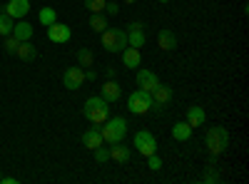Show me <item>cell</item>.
I'll use <instances>...</instances> for the list:
<instances>
[{"instance_id":"cell-18","label":"cell","mask_w":249,"mask_h":184,"mask_svg":"<svg viewBox=\"0 0 249 184\" xmlns=\"http://www.w3.org/2000/svg\"><path fill=\"white\" fill-rule=\"evenodd\" d=\"M140 63H142V55H140V50L137 48H124L122 50V65L124 67H130V70H135V67H140Z\"/></svg>"},{"instance_id":"cell-21","label":"cell","mask_w":249,"mask_h":184,"mask_svg":"<svg viewBox=\"0 0 249 184\" xmlns=\"http://www.w3.org/2000/svg\"><path fill=\"white\" fill-rule=\"evenodd\" d=\"M202 182H204V184H214V182H219L217 157H212V159H210V165H207V169H204V174H202Z\"/></svg>"},{"instance_id":"cell-3","label":"cell","mask_w":249,"mask_h":184,"mask_svg":"<svg viewBox=\"0 0 249 184\" xmlns=\"http://www.w3.org/2000/svg\"><path fill=\"white\" fill-rule=\"evenodd\" d=\"M204 142H207V150H210L212 157H219L222 152H227L230 147V132L224 127H210L204 134Z\"/></svg>"},{"instance_id":"cell-33","label":"cell","mask_w":249,"mask_h":184,"mask_svg":"<svg viewBox=\"0 0 249 184\" xmlns=\"http://www.w3.org/2000/svg\"><path fill=\"white\" fill-rule=\"evenodd\" d=\"M0 184H18L15 177H0Z\"/></svg>"},{"instance_id":"cell-30","label":"cell","mask_w":249,"mask_h":184,"mask_svg":"<svg viewBox=\"0 0 249 184\" xmlns=\"http://www.w3.org/2000/svg\"><path fill=\"white\" fill-rule=\"evenodd\" d=\"M147 167H150V169H152V172H157V169H162V159H160V157H157V152H155V154H150V157H147Z\"/></svg>"},{"instance_id":"cell-25","label":"cell","mask_w":249,"mask_h":184,"mask_svg":"<svg viewBox=\"0 0 249 184\" xmlns=\"http://www.w3.org/2000/svg\"><path fill=\"white\" fill-rule=\"evenodd\" d=\"M37 20H40V25H53V23H57V15H55V8H40V13H37Z\"/></svg>"},{"instance_id":"cell-22","label":"cell","mask_w":249,"mask_h":184,"mask_svg":"<svg viewBox=\"0 0 249 184\" xmlns=\"http://www.w3.org/2000/svg\"><path fill=\"white\" fill-rule=\"evenodd\" d=\"M172 137L177 139V142H187L192 137V127L187 125V122H177V125L172 127Z\"/></svg>"},{"instance_id":"cell-6","label":"cell","mask_w":249,"mask_h":184,"mask_svg":"<svg viewBox=\"0 0 249 184\" xmlns=\"http://www.w3.org/2000/svg\"><path fill=\"white\" fill-rule=\"evenodd\" d=\"M135 150H137L140 154H144V157L155 154V152H157V139H155V134L147 132V130L135 132Z\"/></svg>"},{"instance_id":"cell-14","label":"cell","mask_w":249,"mask_h":184,"mask_svg":"<svg viewBox=\"0 0 249 184\" xmlns=\"http://www.w3.org/2000/svg\"><path fill=\"white\" fill-rule=\"evenodd\" d=\"M130 157H132V150L127 145H122V142H115L112 150H110V159H115L117 165H127Z\"/></svg>"},{"instance_id":"cell-17","label":"cell","mask_w":249,"mask_h":184,"mask_svg":"<svg viewBox=\"0 0 249 184\" xmlns=\"http://www.w3.org/2000/svg\"><path fill=\"white\" fill-rule=\"evenodd\" d=\"M82 145H85L88 150H95L100 145H105V139H102V134H100L97 127H90V130L82 132Z\"/></svg>"},{"instance_id":"cell-29","label":"cell","mask_w":249,"mask_h":184,"mask_svg":"<svg viewBox=\"0 0 249 184\" xmlns=\"http://www.w3.org/2000/svg\"><path fill=\"white\" fill-rule=\"evenodd\" d=\"M105 3H107V0H85V8L90 13H102V10H105Z\"/></svg>"},{"instance_id":"cell-27","label":"cell","mask_w":249,"mask_h":184,"mask_svg":"<svg viewBox=\"0 0 249 184\" xmlns=\"http://www.w3.org/2000/svg\"><path fill=\"white\" fill-rule=\"evenodd\" d=\"M18 45H20V40H18L15 35H5V43H3V48H5V52H8V55H15Z\"/></svg>"},{"instance_id":"cell-8","label":"cell","mask_w":249,"mask_h":184,"mask_svg":"<svg viewBox=\"0 0 249 184\" xmlns=\"http://www.w3.org/2000/svg\"><path fill=\"white\" fill-rule=\"evenodd\" d=\"M82 83H85V70L82 67H68L62 72V85L68 90H80Z\"/></svg>"},{"instance_id":"cell-36","label":"cell","mask_w":249,"mask_h":184,"mask_svg":"<svg viewBox=\"0 0 249 184\" xmlns=\"http://www.w3.org/2000/svg\"><path fill=\"white\" fill-rule=\"evenodd\" d=\"M160 3H170V0H160Z\"/></svg>"},{"instance_id":"cell-20","label":"cell","mask_w":249,"mask_h":184,"mask_svg":"<svg viewBox=\"0 0 249 184\" xmlns=\"http://www.w3.org/2000/svg\"><path fill=\"white\" fill-rule=\"evenodd\" d=\"M13 35L20 40V43H25V40H30V37H33V25H30V23H25V20H20V23H15V25H13Z\"/></svg>"},{"instance_id":"cell-13","label":"cell","mask_w":249,"mask_h":184,"mask_svg":"<svg viewBox=\"0 0 249 184\" xmlns=\"http://www.w3.org/2000/svg\"><path fill=\"white\" fill-rule=\"evenodd\" d=\"M100 97L107 100V102H117L122 97V87L117 85V80H107V83L100 87Z\"/></svg>"},{"instance_id":"cell-28","label":"cell","mask_w":249,"mask_h":184,"mask_svg":"<svg viewBox=\"0 0 249 184\" xmlns=\"http://www.w3.org/2000/svg\"><path fill=\"white\" fill-rule=\"evenodd\" d=\"M92 152H95V162H100V165L110 162V150H107V147H102V145H100V147H95Z\"/></svg>"},{"instance_id":"cell-24","label":"cell","mask_w":249,"mask_h":184,"mask_svg":"<svg viewBox=\"0 0 249 184\" xmlns=\"http://www.w3.org/2000/svg\"><path fill=\"white\" fill-rule=\"evenodd\" d=\"M77 63H80V67H92V65H95L92 50H90V48H80V50H77Z\"/></svg>"},{"instance_id":"cell-26","label":"cell","mask_w":249,"mask_h":184,"mask_svg":"<svg viewBox=\"0 0 249 184\" xmlns=\"http://www.w3.org/2000/svg\"><path fill=\"white\" fill-rule=\"evenodd\" d=\"M90 28H92L95 33H102V30L107 28V17L102 15V13H92V15H90Z\"/></svg>"},{"instance_id":"cell-10","label":"cell","mask_w":249,"mask_h":184,"mask_svg":"<svg viewBox=\"0 0 249 184\" xmlns=\"http://www.w3.org/2000/svg\"><path fill=\"white\" fill-rule=\"evenodd\" d=\"M70 37H72V33H70V28L65 23L48 25V40L50 43H70Z\"/></svg>"},{"instance_id":"cell-11","label":"cell","mask_w":249,"mask_h":184,"mask_svg":"<svg viewBox=\"0 0 249 184\" xmlns=\"http://www.w3.org/2000/svg\"><path fill=\"white\" fill-rule=\"evenodd\" d=\"M144 40H147V35H144V25L142 23H130V30H127V45L130 48H142Z\"/></svg>"},{"instance_id":"cell-32","label":"cell","mask_w":249,"mask_h":184,"mask_svg":"<svg viewBox=\"0 0 249 184\" xmlns=\"http://www.w3.org/2000/svg\"><path fill=\"white\" fill-rule=\"evenodd\" d=\"M85 70V80H90V83H95V77H97V72L92 70V67H82Z\"/></svg>"},{"instance_id":"cell-12","label":"cell","mask_w":249,"mask_h":184,"mask_svg":"<svg viewBox=\"0 0 249 184\" xmlns=\"http://www.w3.org/2000/svg\"><path fill=\"white\" fill-rule=\"evenodd\" d=\"M157 85H160V77H157L152 70H137V87H140V90L152 92Z\"/></svg>"},{"instance_id":"cell-2","label":"cell","mask_w":249,"mask_h":184,"mask_svg":"<svg viewBox=\"0 0 249 184\" xmlns=\"http://www.w3.org/2000/svg\"><path fill=\"white\" fill-rule=\"evenodd\" d=\"M100 134L107 145H115V142H122L124 134H127V119L124 117H107L100 127Z\"/></svg>"},{"instance_id":"cell-4","label":"cell","mask_w":249,"mask_h":184,"mask_svg":"<svg viewBox=\"0 0 249 184\" xmlns=\"http://www.w3.org/2000/svg\"><path fill=\"white\" fill-rule=\"evenodd\" d=\"M100 43L107 52H122L124 48H127V33L120 30V28H105Z\"/></svg>"},{"instance_id":"cell-19","label":"cell","mask_w":249,"mask_h":184,"mask_svg":"<svg viewBox=\"0 0 249 184\" xmlns=\"http://www.w3.org/2000/svg\"><path fill=\"white\" fill-rule=\"evenodd\" d=\"M15 55L23 60V63H33V60L37 57V50H35V45L30 43V40H25V43H20V45H18Z\"/></svg>"},{"instance_id":"cell-31","label":"cell","mask_w":249,"mask_h":184,"mask_svg":"<svg viewBox=\"0 0 249 184\" xmlns=\"http://www.w3.org/2000/svg\"><path fill=\"white\" fill-rule=\"evenodd\" d=\"M105 13H107V15H112V17H115V15H117V13H120V5H117V3H115V0H112V3H110V0H107V3H105Z\"/></svg>"},{"instance_id":"cell-16","label":"cell","mask_w":249,"mask_h":184,"mask_svg":"<svg viewBox=\"0 0 249 184\" xmlns=\"http://www.w3.org/2000/svg\"><path fill=\"white\" fill-rule=\"evenodd\" d=\"M187 125L190 127H202L204 122H207V112H204V107H199V105H195V107H190L187 110Z\"/></svg>"},{"instance_id":"cell-34","label":"cell","mask_w":249,"mask_h":184,"mask_svg":"<svg viewBox=\"0 0 249 184\" xmlns=\"http://www.w3.org/2000/svg\"><path fill=\"white\" fill-rule=\"evenodd\" d=\"M105 75H107V80H115V67H112V65H110V67H107V70H105Z\"/></svg>"},{"instance_id":"cell-35","label":"cell","mask_w":249,"mask_h":184,"mask_svg":"<svg viewBox=\"0 0 249 184\" xmlns=\"http://www.w3.org/2000/svg\"><path fill=\"white\" fill-rule=\"evenodd\" d=\"M122 3H127V5H132V3H137V0H122Z\"/></svg>"},{"instance_id":"cell-5","label":"cell","mask_w":249,"mask_h":184,"mask_svg":"<svg viewBox=\"0 0 249 184\" xmlns=\"http://www.w3.org/2000/svg\"><path fill=\"white\" fill-rule=\"evenodd\" d=\"M150 107H152V92H147V90H135L127 97V110L132 115H147Z\"/></svg>"},{"instance_id":"cell-23","label":"cell","mask_w":249,"mask_h":184,"mask_svg":"<svg viewBox=\"0 0 249 184\" xmlns=\"http://www.w3.org/2000/svg\"><path fill=\"white\" fill-rule=\"evenodd\" d=\"M13 25H15V20H13L5 10H0V37L13 35Z\"/></svg>"},{"instance_id":"cell-7","label":"cell","mask_w":249,"mask_h":184,"mask_svg":"<svg viewBox=\"0 0 249 184\" xmlns=\"http://www.w3.org/2000/svg\"><path fill=\"white\" fill-rule=\"evenodd\" d=\"M170 100H172V87H167V85L160 83V85L152 90V107H150V110L164 112V105H170Z\"/></svg>"},{"instance_id":"cell-15","label":"cell","mask_w":249,"mask_h":184,"mask_svg":"<svg viewBox=\"0 0 249 184\" xmlns=\"http://www.w3.org/2000/svg\"><path fill=\"white\" fill-rule=\"evenodd\" d=\"M157 45H160V50H164V52H170V50H175L177 48V35L172 33V30H160L157 33Z\"/></svg>"},{"instance_id":"cell-9","label":"cell","mask_w":249,"mask_h":184,"mask_svg":"<svg viewBox=\"0 0 249 184\" xmlns=\"http://www.w3.org/2000/svg\"><path fill=\"white\" fill-rule=\"evenodd\" d=\"M0 10H5L13 20H23L30 13V0H10V3L0 5Z\"/></svg>"},{"instance_id":"cell-1","label":"cell","mask_w":249,"mask_h":184,"mask_svg":"<svg viewBox=\"0 0 249 184\" xmlns=\"http://www.w3.org/2000/svg\"><path fill=\"white\" fill-rule=\"evenodd\" d=\"M82 115H85L88 122H92V125L97 127V125H102V122L110 117V102L102 100L100 95L97 97L92 95V97L85 100V105H82Z\"/></svg>"}]
</instances>
